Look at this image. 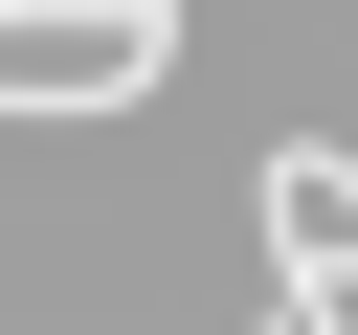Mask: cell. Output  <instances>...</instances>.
Listing matches in <instances>:
<instances>
[]
</instances>
